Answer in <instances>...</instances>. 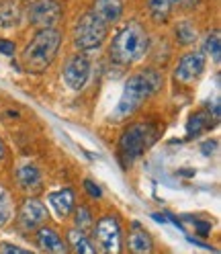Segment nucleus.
<instances>
[{
    "mask_svg": "<svg viewBox=\"0 0 221 254\" xmlns=\"http://www.w3.org/2000/svg\"><path fill=\"white\" fill-rule=\"evenodd\" d=\"M203 50L205 54H207L213 62L219 64L221 60V41H219V29H213L211 33H207V37H205L203 41Z\"/></svg>",
    "mask_w": 221,
    "mask_h": 254,
    "instance_id": "obj_21",
    "label": "nucleus"
},
{
    "mask_svg": "<svg viewBox=\"0 0 221 254\" xmlns=\"http://www.w3.org/2000/svg\"><path fill=\"white\" fill-rule=\"evenodd\" d=\"M61 17H64V8L57 0H33L27 6V19L37 31L55 29Z\"/></svg>",
    "mask_w": 221,
    "mask_h": 254,
    "instance_id": "obj_7",
    "label": "nucleus"
},
{
    "mask_svg": "<svg viewBox=\"0 0 221 254\" xmlns=\"http://www.w3.org/2000/svg\"><path fill=\"white\" fill-rule=\"evenodd\" d=\"M14 52H17V45H14V41H10V39H0V54L14 56Z\"/></svg>",
    "mask_w": 221,
    "mask_h": 254,
    "instance_id": "obj_27",
    "label": "nucleus"
},
{
    "mask_svg": "<svg viewBox=\"0 0 221 254\" xmlns=\"http://www.w3.org/2000/svg\"><path fill=\"white\" fill-rule=\"evenodd\" d=\"M4 156H6V148H4V144H2V139H0V162L4 160Z\"/></svg>",
    "mask_w": 221,
    "mask_h": 254,
    "instance_id": "obj_30",
    "label": "nucleus"
},
{
    "mask_svg": "<svg viewBox=\"0 0 221 254\" xmlns=\"http://www.w3.org/2000/svg\"><path fill=\"white\" fill-rule=\"evenodd\" d=\"M35 244L43 254H70V248L61 234L50 226H43L35 232Z\"/></svg>",
    "mask_w": 221,
    "mask_h": 254,
    "instance_id": "obj_11",
    "label": "nucleus"
},
{
    "mask_svg": "<svg viewBox=\"0 0 221 254\" xmlns=\"http://www.w3.org/2000/svg\"><path fill=\"white\" fill-rule=\"evenodd\" d=\"M74 224H76V230H88L90 226H92V213H90V209L86 207V205H76L74 207Z\"/></svg>",
    "mask_w": 221,
    "mask_h": 254,
    "instance_id": "obj_22",
    "label": "nucleus"
},
{
    "mask_svg": "<svg viewBox=\"0 0 221 254\" xmlns=\"http://www.w3.org/2000/svg\"><path fill=\"white\" fill-rule=\"evenodd\" d=\"M68 248L72 250V254H97V248L92 246L90 238L82 232V230H76L72 228L68 232Z\"/></svg>",
    "mask_w": 221,
    "mask_h": 254,
    "instance_id": "obj_18",
    "label": "nucleus"
},
{
    "mask_svg": "<svg viewBox=\"0 0 221 254\" xmlns=\"http://www.w3.org/2000/svg\"><path fill=\"white\" fill-rule=\"evenodd\" d=\"M127 248H129V254H154V240L150 232L139 221L131 224V230L127 236Z\"/></svg>",
    "mask_w": 221,
    "mask_h": 254,
    "instance_id": "obj_13",
    "label": "nucleus"
},
{
    "mask_svg": "<svg viewBox=\"0 0 221 254\" xmlns=\"http://www.w3.org/2000/svg\"><path fill=\"white\" fill-rule=\"evenodd\" d=\"M148 10H150V17L156 23H166L170 17V2L168 0H146Z\"/></svg>",
    "mask_w": 221,
    "mask_h": 254,
    "instance_id": "obj_20",
    "label": "nucleus"
},
{
    "mask_svg": "<svg viewBox=\"0 0 221 254\" xmlns=\"http://www.w3.org/2000/svg\"><path fill=\"white\" fill-rule=\"evenodd\" d=\"M90 68H92V64L86 54L78 52V54L70 56L64 64V70H61V78H64L66 86L76 92L82 90L90 78Z\"/></svg>",
    "mask_w": 221,
    "mask_h": 254,
    "instance_id": "obj_8",
    "label": "nucleus"
},
{
    "mask_svg": "<svg viewBox=\"0 0 221 254\" xmlns=\"http://www.w3.org/2000/svg\"><path fill=\"white\" fill-rule=\"evenodd\" d=\"M168 2H170V8H176L182 12L195 10V6H197V0H168Z\"/></svg>",
    "mask_w": 221,
    "mask_h": 254,
    "instance_id": "obj_25",
    "label": "nucleus"
},
{
    "mask_svg": "<svg viewBox=\"0 0 221 254\" xmlns=\"http://www.w3.org/2000/svg\"><path fill=\"white\" fill-rule=\"evenodd\" d=\"M107 37H109V27L105 23H101L90 10L84 12L82 17L76 21V25L72 29L74 47L82 54L99 50V47L107 41Z\"/></svg>",
    "mask_w": 221,
    "mask_h": 254,
    "instance_id": "obj_5",
    "label": "nucleus"
},
{
    "mask_svg": "<svg viewBox=\"0 0 221 254\" xmlns=\"http://www.w3.org/2000/svg\"><path fill=\"white\" fill-rule=\"evenodd\" d=\"M61 31L57 29H43L29 39L21 54L23 70L29 74H43L54 64L59 47H61Z\"/></svg>",
    "mask_w": 221,
    "mask_h": 254,
    "instance_id": "obj_3",
    "label": "nucleus"
},
{
    "mask_svg": "<svg viewBox=\"0 0 221 254\" xmlns=\"http://www.w3.org/2000/svg\"><path fill=\"white\" fill-rule=\"evenodd\" d=\"M17 185L25 193L37 195L43 190V174L35 164H23L17 170Z\"/></svg>",
    "mask_w": 221,
    "mask_h": 254,
    "instance_id": "obj_14",
    "label": "nucleus"
},
{
    "mask_svg": "<svg viewBox=\"0 0 221 254\" xmlns=\"http://www.w3.org/2000/svg\"><path fill=\"white\" fill-rule=\"evenodd\" d=\"M217 148V141H211V139H207V141H205V144L201 146V150H203V154L205 156H211V152Z\"/></svg>",
    "mask_w": 221,
    "mask_h": 254,
    "instance_id": "obj_29",
    "label": "nucleus"
},
{
    "mask_svg": "<svg viewBox=\"0 0 221 254\" xmlns=\"http://www.w3.org/2000/svg\"><path fill=\"white\" fill-rule=\"evenodd\" d=\"M148 50H150L148 29L139 21H129L113 35V41L109 45V58L110 62L127 68L144 58Z\"/></svg>",
    "mask_w": 221,
    "mask_h": 254,
    "instance_id": "obj_1",
    "label": "nucleus"
},
{
    "mask_svg": "<svg viewBox=\"0 0 221 254\" xmlns=\"http://www.w3.org/2000/svg\"><path fill=\"white\" fill-rule=\"evenodd\" d=\"M92 238L97 242L99 254H123V232L117 215L99 217L97 226L92 230Z\"/></svg>",
    "mask_w": 221,
    "mask_h": 254,
    "instance_id": "obj_6",
    "label": "nucleus"
},
{
    "mask_svg": "<svg viewBox=\"0 0 221 254\" xmlns=\"http://www.w3.org/2000/svg\"><path fill=\"white\" fill-rule=\"evenodd\" d=\"M0 254H35V252L21 248L17 244H10V242H0Z\"/></svg>",
    "mask_w": 221,
    "mask_h": 254,
    "instance_id": "obj_24",
    "label": "nucleus"
},
{
    "mask_svg": "<svg viewBox=\"0 0 221 254\" xmlns=\"http://www.w3.org/2000/svg\"><path fill=\"white\" fill-rule=\"evenodd\" d=\"M193 224H195V228H197V232L201 236H207L211 232V221H205V224H203V221H193Z\"/></svg>",
    "mask_w": 221,
    "mask_h": 254,
    "instance_id": "obj_28",
    "label": "nucleus"
},
{
    "mask_svg": "<svg viewBox=\"0 0 221 254\" xmlns=\"http://www.w3.org/2000/svg\"><path fill=\"white\" fill-rule=\"evenodd\" d=\"M215 123H217V119L209 113L207 109H199V111H195V113L188 117V121H186V137H188V139L199 137V135H203L205 131L213 129Z\"/></svg>",
    "mask_w": 221,
    "mask_h": 254,
    "instance_id": "obj_15",
    "label": "nucleus"
},
{
    "mask_svg": "<svg viewBox=\"0 0 221 254\" xmlns=\"http://www.w3.org/2000/svg\"><path fill=\"white\" fill-rule=\"evenodd\" d=\"M156 129L150 123H133L125 129L119 137V154L125 166L133 164L137 158L144 156V152L156 141Z\"/></svg>",
    "mask_w": 221,
    "mask_h": 254,
    "instance_id": "obj_4",
    "label": "nucleus"
},
{
    "mask_svg": "<svg viewBox=\"0 0 221 254\" xmlns=\"http://www.w3.org/2000/svg\"><path fill=\"white\" fill-rule=\"evenodd\" d=\"M123 10H125L123 0H92L90 6V12L107 27L117 25L123 17Z\"/></svg>",
    "mask_w": 221,
    "mask_h": 254,
    "instance_id": "obj_12",
    "label": "nucleus"
},
{
    "mask_svg": "<svg viewBox=\"0 0 221 254\" xmlns=\"http://www.w3.org/2000/svg\"><path fill=\"white\" fill-rule=\"evenodd\" d=\"M84 189H86V193L92 197V199H101L103 197V190H101V187L94 183V181H90V179H86L84 181Z\"/></svg>",
    "mask_w": 221,
    "mask_h": 254,
    "instance_id": "obj_26",
    "label": "nucleus"
},
{
    "mask_svg": "<svg viewBox=\"0 0 221 254\" xmlns=\"http://www.w3.org/2000/svg\"><path fill=\"white\" fill-rule=\"evenodd\" d=\"M205 64H207V60H205L203 52H199V50L186 52L174 66V80L180 84L197 82L201 78V74L205 72Z\"/></svg>",
    "mask_w": 221,
    "mask_h": 254,
    "instance_id": "obj_10",
    "label": "nucleus"
},
{
    "mask_svg": "<svg viewBox=\"0 0 221 254\" xmlns=\"http://www.w3.org/2000/svg\"><path fill=\"white\" fill-rule=\"evenodd\" d=\"M47 221H50V211H47V207L39 199L29 197L23 201L19 215H17V224L23 232H27V234L37 232L39 228L47 226Z\"/></svg>",
    "mask_w": 221,
    "mask_h": 254,
    "instance_id": "obj_9",
    "label": "nucleus"
},
{
    "mask_svg": "<svg viewBox=\"0 0 221 254\" xmlns=\"http://www.w3.org/2000/svg\"><path fill=\"white\" fill-rule=\"evenodd\" d=\"M162 84H164L162 74L158 70H154V68H146V70L133 74L123 86L115 117L125 119V117L133 115L135 111L141 109V105H144L146 101H150L154 94L162 88Z\"/></svg>",
    "mask_w": 221,
    "mask_h": 254,
    "instance_id": "obj_2",
    "label": "nucleus"
},
{
    "mask_svg": "<svg viewBox=\"0 0 221 254\" xmlns=\"http://www.w3.org/2000/svg\"><path fill=\"white\" fill-rule=\"evenodd\" d=\"M12 215V199L6 190L0 193V228H2Z\"/></svg>",
    "mask_w": 221,
    "mask_h": 254,
    "instance_id": "obj_23",
    "label": "nucleus"
},
{
    "mask_svg": "<svg viewBox=\"0 0 221 254\" xmlns=\"http://www.w3.org/2000/svg\"><path fill=\"white\" fill-rule=\"evenodd\" d=\"M23 19V8L19 0H0V27L10 29L17 27Z\"/></svg>",
    "mask_w": 221,
    "mask_h": 254,
    "instance_id": "obj_17",
    "label": "nucleus"
},
{
    "mask_svg": "<svg viewBox=\"0 0 221 254\" xmlns=\"http://www.w3.org/2000/svg\"><path fill=\"white\" fill-rule=\"evenodd\" d=\"M174 37H176V43L178 45H193L197 41V27L193 21H178L174 25Z\"/></svg>",
    "mask_w": 221,
    "mask_h": 254,
    "instance_id": "obj_19",
    "label": "nucleus"
},
{
    "mask_svg": "<svg viewBox=\"0 0 221 254\" xmlns=\"http://www.w3.org/2000/svg\"><path fill=\"white\" fill-rule=\"evenodd\" d=\"M47 199H50V205L55 209V213L64 219L68 217L74 207H76V195H74V190L70 187L66 189H59V190H54V193L47 195Z\"/></svg>",
    "mask_w": 221,
    "mask_h": 254,
    "instance_id": "obj_16",
    "label": "nucleus"
}]
</instances>
